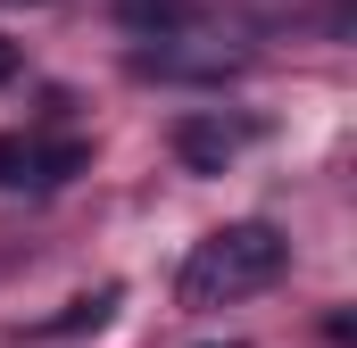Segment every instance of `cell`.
<instances>
[{
	"instance_id": "cell-5",
	"label": "cell",
	"mask_w": 357,
	"mask_h": 348,
	"mask_svg": "<svg viewBox=\"0 0 357 348\" xmlns=\"http://www.w3.org/2000/svg\"><path fill=\"white\" fill-rule=\"evenodd\" d=\"M116 25L158 42V33H191L199 25V0H116Z\"/></svg>"
},
{
	"instance_id": "cell-2",
	"label": "cell",
	"mask_w": 357,
	"mask_h": 348,
	"mask_svg": "<svg viewBox=\"0 0 357 348\" xmlns=\"http://www.w3.org/2000/svg\"><path fill=\"white\" fill-rule=\"evenodd\" d=\"M125 67H133L142 84H225V75H241L250 58H241V50H225V42L191 50V33H158V42H142Z\"/></svg>"
},
{
	"instance_id": "cell-7",
	"label": "cell",
	"mask_w": 357,
	"mask_h": 348,
	"mask_svg": "<svg viewBox=\"0 0 357 348\" xmlns=\"http://www.w3.org/2000/svg\"><path fill=\"white\" fill-rule=\"evenodd\" d=\"M17 84V42H8V33H0V91Z\"/></svg>"
},
{
	"instance_id": "cell-4",
	"label": "cell",
	"mask_w": 357,
	"mask_h": 348,
	"mask_svg": "<svg viewBox=\"0 0 357 348\" xmlns=\"http://www.w3.org/2000/svg\"><path fill=\"white\" fill-rule=\"evenodd\" d=\"M241 141H250V125H233V116H175V158L191 174H225L241 158Z\"/></svg>"
},
{
	"instance_id": "cell-6",
	"label": "cell",
	"mask_w": 357,
	"mask_h": 348,
	"mask_svg": "<svg viewBox=\"0 0 357 348\" xmlns=\"http://www.w3.org/2000/svg\"><path fill=\"white\" fill-rule=\"evenodd\" d=\"M108 307H116V290H91V299H75L67 315L42 324V340H67V332H84V324H108Z\"/></svg>"
},
{
	"instance_id": "cell-8",
	"label": "cell",
	"mask_w": 357,
	"mask_h": 348,
	"mask_svg": "<svg viewBox=\"0 0 357 348\" xmlns=\"http://www.w3.org/2000/svg\"><path fill=\"white\" fill-rule=\"evenodd\" d=\"M225 348H241V340H225Z\"/></svg>"
},
{
	"instance_id": "cell-3",
	"label": "cell",
	"mask_w": 357,
	"mask_h": 348,
	"mask_svg": "<svg viewBox=\"0 0 357 348\" xmlns=\"http://www.w3.org/2000/svg\"><path fill=\"white\" fill-rule=\"evenodd\" d=\"M84 166V141H17V133H0V191H50V182H67V174Z\"/></svg>"
},
{
	"instance_id": "cell-1",
	"label": "cell",
	"mask_w": 357,
	"mask_h": 348,
	"mask_svg": "<svg viewBox=\"0 0 357 348\" xmlns=\"http://www.w3.org/2000/svg\"><path fill=\"white\" fill-rule=\"evenodd\" d=\"M282 265H291V241L274 232L266 216H241V224H216L208 241H191V258L175 274V299L191 315H208V307H233L250 290H274Z\"/></svg>"
}]
</instances>
